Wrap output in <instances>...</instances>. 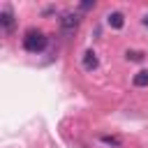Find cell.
<instances>
[{
  "instance_id": "6",
  "label": "cell",
  "mask_w": 148,
  "mask_h": 148,
  "mask_svg": "<svg viewBox=\"0 0 148 148\" xmlns=\"http://www.w3.org/2000/svg\"><path fill=\"white\" fill-rule=\"evenodd\" d=\"M132 81H134V86H139V88L148 86V69H141V72H136Z\"/></svg>"
},
{
  "instance_id": "8",
  "label": "cell",
  "mask_w": 148,
  "mask_h": 148,
  "mask_svg": "<svg viewBox=\"0 0 148 148\" xmlns=\"http://www.w3.org/2000/svg\"><path fill=\"white\" fill-rule=\"evenodd\" d=\"M102 141L109 143V146H120V139L118 136H102Z\"/></svg>"
},
{
  "instance_id": "7",
  "label": "cell",
  "mask_w": 148,
  "mask_h": 148,
  "mask_svg": "<svg viewBox=\"0 0 148 148\" xmlns=\"http://www.w3.org/2000/svg\"><path fill=\"white\" fill-rule=\"evenodd\" d=\"M125 56H127V60H141V58H143L141 51H127Z\"/></svg>"
},
{
  "instance_id": "1",
  "label": "cell",
  "mask_w": 148,
  "mask_h": 148,
  "mask_svg": "<svg viewBox=\"0 0 148 148\" xmlns=\"http://www.w3.org/2000/svg\"><path fill=\"white\" fill-rule=\"evenodd\" d=\"M46 35L42 32V30H28L25 32V37H23V46H25V51H30V53H39V51H44V46H46Z\"/></svg>"
},
{
  "instance_id": "3",
  "label": "cell",
  "mask_w": 148,
  "mask_h": 148,
  "mask_svg": "<svg viewBox=\"0 0 148 148\" xmlns=\"http://www.w3.org/2000/svg\"><path fill=\"white\" fill-rule=\"evenodd\" d=\"M0 25H2L5 32H12V30H14V14H12L9 7H5V9L0 12Z\"/></svg>"
},
{
  "instance_id": "10",
  "label": "cell",
  "mask_w": 148,
  "mask_h": 148,
  "mask_svg": "<svg viewBox=\"0 0 148 148\" xmlns=\"http://www.w3.org/2000/svg\"><path fill=\"white\" fill-rule=\"evenodd\" d=\"M143 25H148V14H146V16H143Z\"/></svg>"
},
{
  "instance_id": "2",
  "label": "cell",
  "mask_w": 148,
  "mask_h": 148,
  "mask_svg": "<svg viewBox=\"0 0 148 148\" xmlns=\"http://www.w3.org/2000/svg\"><path fill=\"white\" fill-rule=\"evenodd\" d=\"M79 23H81V14L79 12H65L62 18H60V28H62L65 35H72L79 28Z\"/></svg>"
},
{
  "instance_id": "9",
  "label": "cell",
  "mask_w": 148,
  "mask_h": 148,
  "mask_svg": "<svg viewBox=\"0 0 148 148\" xmlns=\"http://www.w3.org/2000/svg\"><path fill=\"white\" fill-rule=\"evenodd\" d=\"M90 7H95V2H83L81 5V9H90Z\"/></svg>"
},
{
  "instance_id": "5",
  "label": "cell",
  "mask_w": 148,
  "mask_h": 148,
  "mask_svg": "<svg viewBox=\"0 0 148 148\" xmlns=\"http://www.w3.org/2000/svg\"><path fill=\"white\" fill-rule=\"evenodd\" d=\"M83 67H86L88 72H92V69L97 67V56H95V51H86V53H83Z\"/></svg>"
},
{
  "instance_id": "4",
  "label": "cell",
  "mask_w": 148,
  "mask_h": 148,
  "mask_svg": "<svg viewBox=\"0 0 148 148\" xmlns=\"http://www.w3.org/2000/svg\"><path fill=\"white\" fill-rule=\"evenodd\" d=\"M106 23H109L111 28H116V30H120V28H123V23H125V16H123L120 12H111V14L106 16Z\"/></svg>"
}]
</instances>
